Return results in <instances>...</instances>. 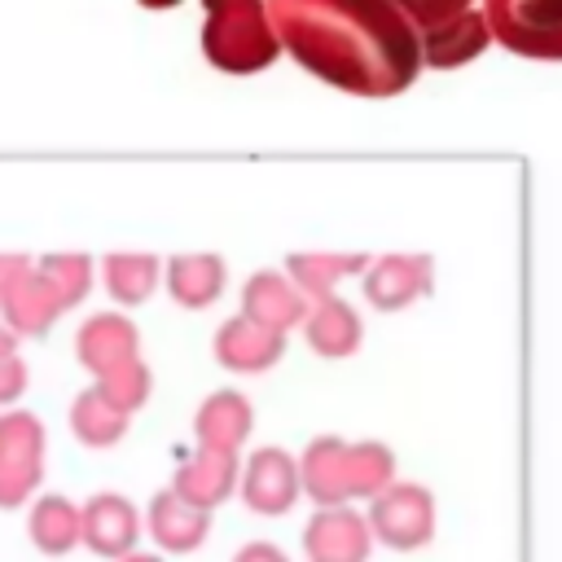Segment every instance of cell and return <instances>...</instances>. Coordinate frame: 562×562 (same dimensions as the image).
<instances>
[{
    "label": "cell",
    "instance_id": "6da1fadb",
    "mask_svg": "<svg viewBox=\"0 0 562 562\" xmlns=\"http://www.w3.org/2000/svg\"><path fill=\"white\" fill-rule=\"evenodd\" d=\"M44 474V435L26 413L0 417V509H18L35 496Z\"/></svg>",
    "mask_w": 562,
    "mask_h": 562
},
{
    "label": "cell",
    "instance_id": "7a4b0ae2",
    "mask_svg": "<svg viewBox=\"0 0 562 562\" xmlns=\"http://www.w3.org/2000/svg\"><path fill=\"white\" fill-rule=\"evenodd\" d=\"M136 536H140V522L123 496H92L79 509V544H88L101 558H127Z\"/></svg>",
    "mask_w": 562,
    "mask_h": 562
},
{
    "label": "cell",
    "instance_id": "3957f363",
    "mask_svg": "<svg viewBox=\"0 0 562 562\" xmlns=\"http://www.w3.org/2000/svg\"><path fill=\"white\" fill-rule=\"evenodd\" d=\"M26 536L48 558L70 553L79 544V505H70L66 496H40V501H31Z\"/></svg>",
    "mask_w": 562,
    "mask_h": 562
},
{
    "label": "cell",
    "instance_id": "277c9868",
    "mask_svg": "<svg viewBox=\"0 0 562 562\" xmlns=\"http://www.w3.org/2000/svg\"><path fill=\"white\" fill-rule=\"evenodd\" d=\"M149 531L162 549H193L198 536H202V514L184 496H162V501H154Z\"/></svg>",
    "mask_w": 562,
    "mask_h": 562
},
{
    "label": "cell",
    "instance_id": "5b68a950",
    "mask_svg": "<svg viewBox=\"0 0 562 562\" xmlns=\"http://www.w3.org/2000/svg\"><path fill=\"white\" fill-rule=\"evenodd\" d=\"M119 426H123V417L114 413V404H105V400H79V408H75V430H79V439H88V443H110L114 435H119Z\"/></svg>",
    "mask_w": 562,
    "mask_h": 562
},
{
    "label": "cell",
    "instance_id": "8992f818",
    "mask_svg": "<svg viewBox=\"0 0 562 562\" xmlns=\"http://www.w3.org/2000/svg\"><path fill=\"white\" fill-rule=\"evenodd\" d=\"M13 299H18V303H13V321H18V325H31V329H35V325H44V316L53 312L48 294H44L35 281H22V285L13 290Z\"/></svg>",
    "mask_w": 562,
    "mask_h": 562
},
{
    "label": "cell",
    "instance_id": "52a82bcc",
    "mask_svg": "<svg viewBox=\"0 0 562 562\" xmlns=\"http://www.w3.org/2000/svg\"><path fill=\"white\" fill-rule=\"evenodd\" d=\"M18 391H22V364L0 356V400H13Z\"/></svg>",
    "mask_w": 562,
    "mask_h": 562
},
{
    "label": "cell",
    "instance_id": "ba28073f",
    "mask_svg": "<svg viewBox=\"0 0 562 562\" xmlns=\"http://www.w3.org/2000/svg\"><path fill=\"white\" fill-rule=\"evenodd\" d=\"M119 562H158V558H145V553H127V558H119Z\"/></svg>",
    "mask_w": 562,
    "mask_h": 562
},
{
    "label": "cell",
    "instance_id": "9c48e42d",
    "mask_svg": "<svg viewBox=\"0 0 562 562\" xmlns=\"http://www.w3.org/2000/svg\"><path fill=\"white\" fill-rule=\"evenodd\" d=\"M0 356H4V338H0Z\"/></svg>",
    "mask_w": 562,
    "mask_h": 562
}]
</instances>
